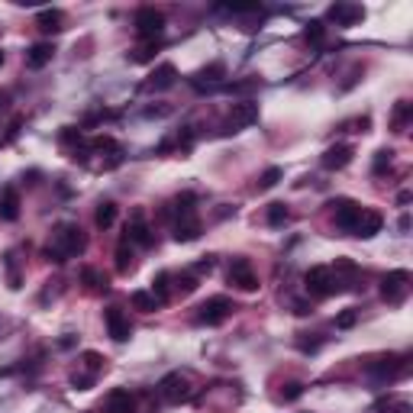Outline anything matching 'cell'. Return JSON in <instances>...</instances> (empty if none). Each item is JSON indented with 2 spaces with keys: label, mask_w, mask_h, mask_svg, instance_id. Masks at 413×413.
<instances>
[{
  "label": "cell",
  "mask_w": 413,
  "mask_h": 413,
  "mask_svg": "<svg viewBox=\"0 0 413 413\" xmlns=\"http://www.w3.org/2000/svg\"><path fill=\"white\" fill-rule=\"evenodd\" d=\"M410 116H413V107L407 104V100H400L397 107H394V120H390V123H394V130L404 132V130H407V123H410Z\"/></svg>",
  "instance_id": "obj_29"
},
{
  "label": "cell",
  "mask_w": 413,
  "mask_h": 413,
  "mask_svg": "<svg viewBox=\"0 0 413 413\" xmlns=\"http://www.w3.org/2000/svg\"><path fill=\"white\" fill-rule=\"evenodd\" d=\"M81 281H85L91 291H107V288H110L107 275H104V271H97V268H85V271H81Z\"/></svg>",
  "instance_id": "obj_28"
},
{
  "label": "cell",
  "mask_w": 413,
  "mask_h": 413,
  "mask_svg": "<svg viewBox=\"0 0 413 413\" xmlns=\"http://www.w3.org/2000/svg\"><path fill=\"white\" fill-rule=\"evenodd\" d=\"M94 223H97V230H110L116 223V204L113 200H104L97 207V214H94Z\"/></svg>",
  "instance_id": "obj_26"
},
{
  "label": "cell",
  "mask_w": 413,
  "mask_h": 413,
  "mask_svg": "<svg viewBox=\"0 0 413 413\" xmlns=\"http://www.w3.org/2000/svg\"><path fill=\"white\" fill-rule=\"evenodd\" d=\"M390 155H394V152H390V149H381V152L375 155V175H381V171L390 165Z\"/></svg>",
  "instance_id": "obj_36"
},
{
  "label": "cell",
  "mask_w": 413,
  "mask_h": 413,
  "mask_svg": "<svg viewBox=\"0 0 413 413\" xmlns=\"http://www.w3.org/2000/svg\"><path fill=\"white\" fill-rule=\"evenodd\" d=\"M0 107H4V94H0Z\"/></svg>",
  "instance_id": "obj_41"
},
{
  "label": "cell",
  "mask_w": 413,
  "mask_h": 413,
  "mask_svg": "<svg viewBox=\"0 0 413 413\" xmlns=\"http://www.w3.org/2000/svg\"><path fill=\"white\" fill-rule=\"evenodd\" d=\"M300 394H304V388H300V384H297V381H294V384H288V390H284V397H288V400L300 397Z\"/></svg>",
  "instance_id": "obj_39"
},
{
  "label": "cell",
  "mask_w": 413,
  "mask_h": 413,
  "mask_svg": "<svg viewBox=\"0 0 413 413\" xmlns=\"http://www.w3.org/2000/svg\"><path fill=\"white\" fill-rule=\"evenodd\" d=\"M404 371H407L404 359H381V362H375V365L368 368V375L375 378V381H397Z\"/></svg>",
  "instance_id": "obj_13"
},
{
  "label": "cell",
  "mask_w": 413,
  "mask_h": 413,
  "mask_svg": "<svg viewBox=\"0 0 413 413\" xmlns=\"http://www.w3.org/2000/svg\"><path fill=\"white\" fill-rule=\"evenodd\" d=\"M159 394L168 404H181V400L191 397V378H187V371H171V375H165L159 381Z\"/></svg>",
  "instance_id": "obj_6"
},
{
  "label": "cell",
  "mask_w": 413,
  "mask_h": 413,
  "mask_svg": "<svg viewBox=\"0 0 413 413\" xmlns=\"http://www.w3.org/2000/svg\"><path fill=\"white\" fill-rule=\"evenodd\" d=\"M0 65H4V52H0Z\"/></svg>",
  "instance_id": "obj_42"
},
{
  "label": "cell",
  "mask_w": 413,
  "mask_h": 413,
  "mask_svg": "<svg viewBox=\"0 0 413 413\" xmlns=\"http://www.w3.org/2000/svg\"><path fill=\"white\" fill-rule=\"evenodd\" d=\"M304 284H307V294H314V297H333L336 291H343L339 288V275L336 268H326V265H314L310 271L304 275Z\"/></svg>",
  "instance_id": "obj_2"
},
{
  "label": "cell",
  "mask_w": 413,
  "mask_h": 413,
  "mask_svg": "<svg viewBox=\"0 0 413 413\" xmlns=\"http://www.w3.org/2000/svg\"><path fill=\"white\" fill-rule=\"evenodd\" d=\"M123 239H126V242H136V245H152V230H149V226H146V220H142V214H139V210H136V214H132V220H130V226H126V236H123Z\"/></svg>",
  "instance_id": "obj_19"
},
{
  "label": "cell",
  "mask_w": 413,
  "mask_h": 413,
  "mask_svg": "<svg viewBox=\"0 0 413 413\" xmlns=\"http://www.w3.org/2000/svg\"><path fill=\"white\" fill-rule=\"evenodd\" d=\"M132 26H136V36L139 39L155 42V39L161 36V30H165V13H159L155 7H142V10H136V20H132Z\"/></svg>",
  "instance_id": "obj_5"
},
{
  "label": "cell",
  "mask_w": 413,
  "mask_h": 413,
  "mask_svg": "<svg viewBox=\"0 0 413 413\" xmlns=\"http://www.w3.org/2000/svg\"><path fill=\"white\" fill-rule=\"evenodd\" d=\"M104 413H136V400H132L130 390H110L107 400H104Z\"/></svg>",
  "instance_id": "obj_18"
},
{
  "label": "cell",
  "mask_w": 413,
  "mask_h": 413,
  "mask_svg": "<svg viewBox=\"0 0 413 413\" xmlns=\"http://www.w3.org/2000/svg\"><path fill=\"white\" fill-rule=\"evenodd\" d=\"M288 220H291V214H288V207H284V204H271V207H268V223H271V226H284Z\"/></svg>",
  "instance_id": "obj_32"
},
{
  "label": "cell",
  "mask_w": 413,
  "mask_h": 413,
  "mask_svg": "<svg viewBox=\"0 0 413 413\" xmlns=\"http://www.w3.org/2000/svg\"><path fill=\"white\" fill-rule=\"evenodd\" d=\"M194 288H197V278H194V275H181V278H178V291H181V294H191Z\"/></svg>",
  "instance_id": "obj_37"
},
{
  "label": "cell",
  "mask_w": 413,
  "mask_h": 413,
  "mask_svg": "<svg viewBox=\"0 0 413 413\" xmlns=\"http://www.w3.org/2000/svg\"><path fill=\"white\" fill-rule=\"evenodd\" d=\"M352 155H355V149L345 146V142H339V146H329L326 152H323V168H326V171L345 168V165L352 161Z\"/></svg>",
  "instance_id": "obj_15"
},
{
  "label": "cell",
  "mask_w": 413,
  "mask_h": 413,
  "mask_svg": "<svg viewBox=\"0 0 413 413\" xmlns=\"http://www.w3.org/2000/svg\"><path fill=\"white\" fill-rule=\"evenodd\" d=\"M16 216H20V194H16V187H4V194H0V220L13 223Z\"/></svg>",
  "instance_id": "obj_22"
},
{
  "label": "cell",
  "mask_w": 413,
  "mask_h": 413,
  "mask_svg": "<svg viewBox=\"0 0 413 413\" xmlns=\"http://www.w3.org/2000/svg\"><path fill=\"white\" fill-rule=\"evenodd\" d=\"M410 197H413L410 191H400V194H397V204H410Z\"/></svg>",
  "instance_id": "obj_40"
},
{
  "label": "cell",
  "mask_w": 413,
  "mask_h": 413,
  "mask_svg": "<svg viewBox=\"0 0 413 413\" xmlns=\"http://www.w3.org/2000/svg\"><path fill=\"white\" fill-rule=\"evenodd\" d=\"M281 178H284V171L278 168V165H271V168H268L265 175L259 178V184H255V187H259V191H268V187H275V184L281 181Z\"/></svg>",
  "instance_id": "obj_31"
},
{
  "label": "cell",
  "mask_w": 413,
  "mask_h": 413,
  "mask_svg": "<svg viewBox=\"0 0 413 413\" xmlns=\"http://www.w3.org/2000/svg\"><path fill=\"white\" fill-rule=\"evenodd\" d=\"M85 249H87V236L81 233V226L78 223H58L46 245V259L61 265V261H68V259H78Z\"/></svg>",
  "instance_id": "obj_1"
},
{
  "label": "cell",
  "mask_w": 413,
  "mask_h": 413,
  "mask_svg": "<svg viewBox=\"0 0 413 413\" xmlns=\"http://www.w3.org/2000/svg\"><path fill=\"white\" fill-rule=\"evenodd\" d=\"M304 36H307V42L320 46L323 39H326V26H323L320 20H310V23H307V30H304Z\"/></svg>",
  "instance_id": "obj_30"
},
{
  "label": "cell",
  "mask_w": 413,
  "mask_h": 413,
  "mask_svg": "<svg viewBox=\"0 0 413 413\" xmlns=\"http://www.w3.org/2000/svg\"><path fill=\"white\" fill-rule=\"evenodd\" d=\"M52 55H55V46H52V42H36V46L26 49V68H32V71L46 68L49 61H52Z\"/></svg>",
  "instance_id": "obj_20"
},
{
  "label": "cell",
  "mask_w": 413,
  "mask_h": 413,
  "mask_svg": "<svg viewBox=\"0 0 413 413\" xmlns=\"http://www.w3.org/2000/svg\"><path fill=\"white\" fill-rule=\"evenodd\" d=\"M407 294H410V271L397 268V271H388V275L381 278V297L388 300L390 307H400L407 300Z\"/></svg>",
  "instance_id": "obj_3"
},
{
  "label": "cell",
  "mask_w": 413,
  "mask_h": 413,
  "mask_svg": "<svg viewBox=\"0 0 413 413\" xmlns=\"http://www.w3.org/2000/svg\"><path fill=\"white\" fill-rule=\"evenodd\" d=\"M233 310H236V304H233L230 297H210L197 307V323H204V326H220V323H226L233 316Z\"/></svg>",
  "instance_id": "obj_4"
},
{
  "label": "cell",
  "mask_w": 413,
  "mask_h": 413,
  "mask_svg": "<svg viewBox=\"0 0 413 413\" xmlns=\"http://www.w3.org/2000/svg\"><path fill=\"white\" fill-rule=\"evenodd\" d=\"M326 20L343 26V30H349V26L365 20V7H362V4H352V0H336V4L326 10Z\"/></svg>",
  "instance_id": "obj_8"
},
{
  "label": "cell",
  "mask_w": 413,
  "mask_h": 413,
  "mask_svg": "<svg viewBox=\"0 0 413 413\" xmlns=\"http://www.w3.org/2000/svg\"><path fill=\"white\" fill-rule=\"evenodd\" d=\"M355 323H359V310H343L336 316V329H352Z\"/></svg>",
  "instance_id": "obj_33"
},
{
  "label": "cell",
  "mask_w": 413,
  "mask_h": 413,
  "mask_svg": "<svg viewBox=\"0 0 413 413\" xmlns=\"http://www.w3.org/2000/svg\"><path fill=\"white\" fill-rule=\"evenodd\" d=\"M132 268H136V261H132V245L126 242V239H120V245H116V271H120V275H130Z\"/></svg>",
  "instance_id": "obj_25"
},
{
  "label": "cell",
  "mask_w": 413,
  "mask_h": 413,
  "mask_svg": "<svg viewBox=\"0 0 413 413\" xmlns=\"http://www.w3.org/2000/svg\"><path fill=\"white\" fill-rule=\"evenodd\" d=\"M81 365H85V371H75V375H71V388L87 390V388H94V381H97L100 368H104V359H100L97 352H85L81 355Z\"/></svg>",
  "instance_id": "obj_9"
},
{
  "label": "cell",
  "mask_w": 413,
  "mask_h": 413,
  "mask_svg": "<svg viewBox=\"0 0 413 413\" xmlns=\"http://www.w3.org/2000/svg\"><path fill=\"white\" fill-rule=\"evenodd\" d=\"M230 284H233V288H239V291H245V294L259 291V278H255L252 265H249L245 259H236L230 265Z\"/></svg>",
  "instance_id": "obj_12"
},
{
  "label": "cell",
  "mask_w": 413,
  "mask_h": 413,
  "mask_svg": "<svg viewBox=\"0 0 413 413\" xmlns=\"http://www.w3.org/2000/svg\"><path fill=\"white\" fill-rule=\"evenodd\" d=\"M214 265H216V259H214V255H207L204 261H197V265H194V271H214Z\"/></svg>",
  "instance_id": "obj_38"
},
{
  "label": "cell",
  "mask_w": 413,
  "mask_h": 413,
  "mask_svg": "<svg viewBox=\"0 0 413 413\" xmlns=\"http://www.w3.org/2000/svg\"><path fill=\"white\" fill-rule=\"evenodd\" d=\"M375 410H378V413H413V407H410V400H407V397L388 394V397H381V400L375 404Z\"/></svg>",
  "instance_id": "obj_24"
},
{
  "label": "cell",
  "mask_w": 413,
  "mask_h": 413,
  "mask_svg": "<svg viewBox=\"0 0 413 413\" xmlns=\"http://www.w3.org/2000/svg\"><path fill=\"white\" fill-rule=\"evenodd\" d=\"M36 23L42 32H58V30H65V26H61L65 23V13H61V10H39Z\"/></svg>",
  "instance_id": "obj_23"
},
{
  "label": "cell",
  "mask_w": 413,
  "mask_h": 413,
  "mask_svg": "<svg viewBox=\"0 0 413 413\" xmlns=\"http://www.w3.org/2000/svg\"><path fill=\"white\" fill-rule=\"evenodd\" d=\"M226 78V65L223 61H214V65H207V68H200L197 75L191 78V85L197 87V91H204V87H216Z\"/></svg>",
  "instance_id": "obj_17"
},
{
  "label": "cell",
  "mask_w": 413,
  "mask_h": 413,
  "mask_svg": "<svg viewBox=\"0 0 413 413\" xmlns=\"http://www.w3.org/2000/svg\"><path fill=\"white\" fill-rule=\"evenodd\" d=\"M381 226H384V216L378 214V210H362L359 223H355L352 233L359 239H371V236H378V233H381Z\"/></svg>",
  "instance_id": "obj_16"
},
{
  "label": "cell",
  "mask_w": 413,
  "mask_h": 413,
  "mask_svg": "<svg viewBox=\"0 0 413 413\" xmlns=\"http://www.w3.org/2000/svg\"><path fill=\"white\" fill-rule=\"evenodd\" d=\"M200 236V220L197 216H178L175 223V242H194Z\"/></svg>",
  "instance_id": "obj_21"
},
{
  "label": "cell",
  "mask_w": 413,
  "mask_h": 413,
  "mask_svg": "<svg viewBox=\"0 0 413 413\" xmlns=\"http://www.w3.org/2000/svg\"><path fill=\"white\" fill-rule=\"evenodd\" d=\"M132 307H136V310H142V314H152V310H159L161 307V300L155 297L152 291H132Z\"/></svg>",
  "instance_id": "obj_27"
},
{
  "label": "cell",
  "mask_w": 413,
  "mask_h": 413,
  "mask_svg": "<svg viewBox=\"0 0 413 413\" xmlns=\"http://www.w3.org/2000/svg\"><path fill=\"white\" fill-rule=\"evenodd\" d=\"M175 81H178V68L171 61H165V65H159V68L149 75L146 91H168V87H175Z\"/></svg>",
  "instance_id": "obj_14"
},
{
  "label": "cell",
  "mask_w": 413,
  "mask_h": 413,
  "mask_svg": "<svg viewBox=\"0 0 413 413\" xmlns=\"http://www.w3.org/2000/svg\"><path fill=\"white\" fill-rule=\"evenodd\" d=\"M7 271H10V288H20V265H16V252H7Z\"/></svg>",
  "instance_id": "obj_34"
},
{
  "label": "cell",
  "mask_w": 413,
  "mask_h": 413,
  "mask_svg": "<svg viewBox=\"0 0 413 413\" xmlns=\"http://www.w3.org/2000/svg\"><path fill=\"white\" fill-rule=\"evenodd\" d=\"M333 220H336V226L343 233H352L355 230V223H359V214H362V207L355 204V200H333Z\"/></svg>",
  "instance_id": "obj_11"
},
{
  "label": "cell",
  "mask_w": 413,
  "mask_h": 413,
  "mask_svg": "<svg viewBox=\"0 0 413 413\" xmlns=\"http://www.w3.org/2000/svg\"><path fill=\"white\" fill-rule=\"evenodd\" d=\"M104 323H107V333L113 343H126L132 336V326H130V316L123 314L120 307H107L104 310Z\"/></svg>",
  "instance_id": "obj_10"
},
{
  "label": "cell",
  "mask_w": 413,
  "mask_h": 413,
  "mask_svg": "<svg viewBox=\"0 0 413 413\" xmlns=\"http://www.w3.org/2000/svg\"><path fill=\"white\" fill-rule=\"evenodd\" d=\"M152 55H155V42H146L142 49H136L130 55V61H152Z\"/></svg>",
  "instance_id": "obj_35"
},
{
  "label": "cell",
  "mask_w": 413,
  "mask_h": 413,
  "mask_svg": "<svg viewBox=\"0 0 413 413\" xmlns=\"http://www.w3.org/2000/svg\"><path fill=\"white\" fill-rule=\"evenodd\" d=\"M255 120H259V104L255 100H239V104H233L230 113H226L223 132H239L245 126H252Z\"/></svg>",
  "instance_id": "obj_7"
}]
</instances>
